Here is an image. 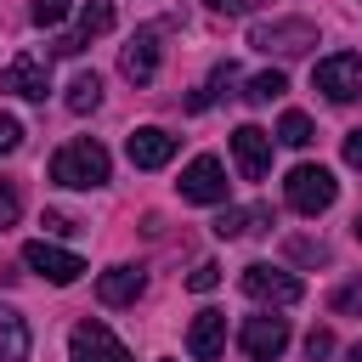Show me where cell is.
<instances>
[{
	"label": "cell",
	"instance_id": "cell-16",
	"mask_svg": "<svg viewBox=\"0 0 362 362\" xmlns=\"http://www.w3.org/2000/svg\"><path fill=\"white\" fill-rule=\"evenodd\" d=\"M260 226H272V209H266V204H249V209H221L215 238H249V232H260Z\"/></svg>",
	"mask_w": 362,
	"mask_h": 362
},
{
	"label": "cell",
	"instance_id": "cell-25",
	"mask_svg": "<svg viewBox=\"0 0 362 362\" xmlns=\"http://www.w3.org/2000/svg\"><path fill=\"white\" fill-rule=\"evenodd\" d=\"M305 356H311V362L334 356V334H328V328H311V334H305Z\"/></svg>",
	"mask_w": 362,
	"mask_h": 362
},
{
	"label": "cell",
	"instance_id": "cell-13",
	"mask_svg": "<svg viewBox=\"0 0 362 362\" xmlns=\"http://www.w3.org/2000/svg\"><path fill=\"white\" fill-rule=\"evenodd\" d=\"M119 74H124L130 85H147V79L158 74V28H141V34L124 45V57H119Z\"/></svg>",
	"mask_w": 362,
	"mask_h": 362
},
{
	"label": "cell",
	"instance_id": "cell-15",
	"mask_svg": "<svg viewBox=\"0 0 362 362\" xmlns=\"http://www.w3.org/2000/svg\"><path fill=\"white\" fill-rule=\"evenodd\" d=\"M141 288H147V277H141L136 266H107V272L96 277V300H102V305H130Z\"/></svg>",
	"mask_w": 362,
	"mask_h": 362
},
{
	"label": "cell",
	"instance_id": "cell-18",
	"mask_svg": "<svg viewBox=\"0 0 362 362\" xmlns=\"http://www.w3.org/2000/svg\"><path fill=\"white\" fill-rule=\"evenodd\" d=\"M107 28H113V6H107V0H85V6H79V40L107 34Z\"/></svg>",
	"mask_w": 362,
	"mask_h": 362
},
{
	"label": "cell",
	"instance_id": "cell-1",
	"mask_svg": "<svg viewBox=\"0 0 362 362\" xmlns=\"http://www.w3.org/2000/svg\"><path fill=\"white\" fill-rule=\"evenodd\" d=\"M107 175H113V158H107V147L90 141V136L57 147V158H51V181H57V187H79V192H90V187H107Z\"/></svg>",
	"mask_w": 362,
	"mask_h": 362
},
{
	"label": "cell",
	"instance_id": "cell-8",
	"mask_svg": "<svg viewBox=\"0 0 362 362\" xmlns=\"http://www.w3.org/2000/svg\"><path fill=\"white\" fill-rule=\"evenodd\" d=\"M238 345H243L249 362H277V356L288 351V322H283V317H243Z\"/></svg>",
	"mask_w": 362,
	"mask_h": 362
},
{
	"label": "cell",
	"instance_id": "cell-21",
	"mask_svg": "<svg viewBox=\"0 0 362 362\" xmlns=\"http://www.w3.org/2000/svg\"><path fill=\"white\" fill-rule=\"evenodd\" d=\"M283 90H288L283 68H266V74H255V79H249V90H243V96H249V102H277Z\"/></svg>",
	"mask_w": 362,
	"mask_h": 362
},
{
	"label": "cell",
	"instance_id": "cell-12",
	"mask_svg": "<svg viewBox=\"0 0 362 362\" xmlns=\"http://www.w3.org/2000/svg\"><path fill=\"white\" fill-rule=\"evenodd\" d=\"M0 90H11V96H28V102H45V90H51V74H45V62H40V57H11V62L0 68Z\"/></svg>",
	"mask_w": 362,
	"mask_h": 362
},
{
	"label": "cell",
	"instance_id": "cell-19",
	"mask_svg": "<svg viewBox=\"0 0 362 362\" xmlns=\"http://www.w3.org/2000/svg\"><path fill=\"white\" fill-rule=\"evenodd\" d=\"M96 102H102V79H96V74H74V85H68V107H74V113H90Z\"/></svg>",
	"mask_w": 362,
	"mask_h": 362
},
{
	"label": "cell",
	"instance_id": "cell-31",
	"mask_svg": "<svg viewBox=\"0 0 362 362\" xmlns=\"http://www.w3.org/2000/svg\"><path fill=\"white\" fill-rule=\"evenodd\" d=\"M345 164H351V170H362V130H351V136H345Z\"/></svg>",
	"mask_w": 362,
	"mask_h": 362
},
{
	"label": "cell",
	"instance_id": "cell-27",
	"mask_svg": "<svg viewBox=\"0 0 362 362\" xmlns=\"http://www.w3.org/2000/svg\"><path fill=\"white\" fill-rule=\"evenodd\" d=\"M288 255H294V260H317V266L328 260V249H322V243H305V238H294V243H288Z\"/></svg>",
	"mask_w": 362,
	"mask_h": 362
},
{
	"label": "cell",
	"instance_id": "cell-26",
	"mask_svg": "<svg viewBox=\"0 0 362 362\" xmlns=\"http://www.w3.org/2000/svg\"><path fill=\"white\" fill-rule=\"evenodd\" d=\"M17 147H23V124H17L11 113H0V158H6V153H17Z\"/></svg>",
	"mask_w": 362,
	"mask_h": 362
},
{
	"label": "cell",
	"instance_id": "cell-22",
	"mask_svg": "<svg viewBox=\"0 0 362 362\" xmlns=\"http://www.w3.org/2000/svg\"><path fill=\"white\" fill-rule=\"evenodd\" d=\"M28 17H34L40 28H57V23L68 17V0H34V6H28Z\"/></svg>",
	"mask_w": 362,
	"mask_h": 362
},
{
	"label": "cell",
	"instance_id": "cell-24",
	"mask_svg": "<svg viewBox=\"0 0 362 362\" xmlns=\"http://www.w3.org/2000/svg\"><path fill=\"white\" fill-rule=\"evenodd\" d=\"M215 283H221V266H215V260H204V266H192V277H187V288H192V294H209Z\"/></svg>",
	"mask_w": 362,
	"mask_h": 362
},
{
	"label": "cell",
	"instance_id": "cell-23",
	"mask_svg": "<svg viewBox=\"0 0 362 362\" xmlns=\"http://www.w3.org/2000/svg\"><path fill=\"white\" fill-rule=\"evenodd\" d=\"M17 215H23V192H17V181H0V232H6Z\"/></svg>",
	"mask_w": 362,
	"mask_h": 362
},
{
	"label": "cell",
	"instance_id": "cell-2",
	"mask_svg": "<svg viewBox=\"0 0 362 362\" xmlns=\"http://www.w3.org/2000/svg\"><path fill=\"white\" fill-rule=\"evenodd\" d=\"M283 198H288V209H300V215H322V209L339 198V181H334V170H322V164H294L288 181H283Z\"/></svg>",
	"mask_w": 362,
	"mask_h": 362
},
{
	"label": "cell",
	"instance_id": "cell-4",
	"mask_svg": "<svg viewBox=\"0 0 362 362\" xmlns=\"http://www.w3.org/2000/svg\"><path fill=\"white\" fill-rule=\"evenodd\" d=\"M249 45L255 51H277V57H300V51H311L317 45V28L305 23V17H277V23H255L249 28Z\"/></svg>",
	"mask_w": 362,
	"mask_h": 362
},
{
	"label": "cell",
	"instance_id": "cell-29",
	"mask_svg": "<svg viewBox=\"0 0 362 362\" xmlns=\"http://www.w3.org/2000/svg\"><path fill=\"white\" fill-rule=\"evenodd\" d=\"M45 232H79V221L62 215V209H45Z\"/></svg>",
	"mask_w": 362,
	"mask_h": 362
},
{
	"label": "cell",
	"instance_id": "cell-5",
	"mask_svg": "<svg viewBox=\"0 0 362 362\" xmlns=\"http://www.w3.org/2000/svg\"><path fill=\"white\" fill-rule=\"evenodd\" d=\"M311 85L328 96V102H356L362 96V57L356 51H334L311 68Z\"/></svg>",
	"mask_w": 362,
	"mask_h": 362
},
{
	"label": "cell",
	"instance_id": "cell-34",
	"mask_svg": "<svg viewBox=\"0 0 362 362\" xmlns=\"http://www.w3.org/2000/svg\"><path fill=\"white\" fill-rule=\"evenodd\" d=\"M351 232H356V243H362V215H356V226H351Z\"/></svg>",
	"mask_w": 362,
	"mask_h": 362
},
{
	"label": "cell",
	"instance_id": "cell-30",
	"mask_svg": "<svg viewBox=\"0 0 362 362\" xmlns=\"http://www.w3.org/2000/svg\"><path fill=\"white\" fill-rule=\"evenodd\" d=\"M51 51H57V57H79V51H85V40H79V34H57V45H51Z\"/></svg>",
	"mask_w": 362,
	"mask_h": 362
},
{
	"label": "cell",
	"instance_id": "cell-28",
	"mask_svg": "<svg viewBox=\"0 0 362 362\" xmlns=\"http://www.w3.org/2000/svg\"><path fill=\"white\" fill-rule=\"evenodd\" d=\"M334 311H362V283H345L334 294Z\"/></svg>",
	"mask_w": 362,
	"mask_h": 362
},
{
	"label": "cell",
	"instance_id": "cell-14",
	"mask_svg": "<svg viewBox=\"0 0 362 362\" xmlns=\"http://www.w3.org/2000/svg\"><path fill=\"white\" fill-rule=\"evenodd\" d=\"M187 351H192V362H215L226 351V317L221 311H198L192 328H187Z\"/></svg>",
	"mask_w": 362,
	"mask_h": 362
},
{
	"label": "cell",
	"instance_id": "cell-6",
	"mask_svg": "<svg viewBox=\"0 0 362 362\" xmlns=\"http://www.w3.org/2000/svg\"><path fill=\"white\" fill-rule=\"evenodd\" d=\"M68 356L74 362H130V345L107 328V322H79L74 334H68Z\"/></svg>",
	"mask_w": 362,
	"mask_h": 362
},
{
	"label": "cell",
	"instance_id": "cell-3",
	"mask_svg": "<svg viewBox=\"0 0 362 362\" xmlns=\"http://www.w3.org/2000/svg\"><path fill=\"white\" fill-rule=\"evenodd\" d=\"M238 288L249 294V300H260V305H300V294H305V283L294 277V272H283V266H243V277H238Z\"/></svg>",
	"mask_w": 362,
	"mask_h": 362
},
{
	"label": "cell",
	"instance_id": "cell-10",
	"mask_svg": "<svg viewBox=\"0 0 362 362\" xmlns=\"http://www.w3.org/2000/svg\"><path fill=\"white\" fill-rule=\"evenodd\" d=\"M232 158H238L243 181H260V175L272 170V136H266L260 124H238V130H232Z\"/></svg>",
	"mask_w": 362,
	"mask_h": 362
},
{
	"label": "cell",
	"instance_id": "cell-7",
	"mask_svg": "<svg viewBox=\"0 0 362 362\" xmlns=\"http://www.w3.org/2000/svg\"><path fill=\"white\" fill-rule=\"evenodd\" d=\"M23 266H28V272H40V277H45V283H57V288L79 283V272H85V260H79L74 249H57V243H45V238L23 243Z\"/></svg>",
	"mask_w": 362,
	"mask_h": 362
},
{
	"label": "cell",
	"instance_id": "cell-9",
	"mask_svg": "<svg viewBox=\"0 0 362 362\" xmlns=\"http://www.w3.org/2000/svg\"><path fill=\"white\" fill-rule=\"evenodd\" d=\"M181 198L187 204H226V170H221L215 153H198L181 170Z\"/></svg>",
	"mask_w": 362,
	"mask_h": 362
},
{
	"label": "cell",
	"instance_id": "cell-11",
	"mask_svg": "<svg viewBox=\"0 0 362 362\" xmlns=\"http://www.w3.org/2000/svg\"><path fill=\"white\" fill-rule=\"evenodd\" d=\"M124 153H130V164H136V170H164V164L175 158V136H170V130H158V124H141V130H130Z\"/></svg>",
	"mask_w": 362,
	"mask_h": 362
},
{
	"label": "cell",
	"instance_id": "cell-32",
	"mask_svg": "<svg viewBox=\"0 0 362 362\" xmlns=\"http://www.w3.org/2000/svg\"><path fill=\"white\" fill-rule=\"evenodd\" d=\"M209 11H226V17H243V11H255V0H209Z\"/></svg>",
	"mask_w": 362,
	"mask_h": 362
},
{
	"label": "cell",
	"instance_id": "cell-17",
	"mask_svg": "<svg viewBox=\"0 0 362 362\" xmlns=\"http://www.w3.org/2000/svg\"><path fill=\"white\" fill-rule=\"evenodd\" d=\"M23 356H28V322L11 305H0V362H23Z\"/></svg>",
	"mask_w": 362,
	"mask_h": 362
},
{
	"label": "cell",
	"instance_id": "cell-20",
	"mask_svg": "<svg viewBox=\"0 0 362 362\" xmlns=\"http://www.w3.org/2000/svg\"><path fill=\"white\" fill-rule=\"evenodd\" d=\"M277 141H288V147H311V141H317V130H311V119H305V113H294V107H288V113L277 119Z\"/></svg>",
	"mask_w": 362,
	"mask_h": 362
},
{
	"label": "cell",
	"instance_id": "cell-33",
	"mask_svg": "<svg viewBox=\"0 0 362 362\" xmlns=\"http://www.w3.org/2000/svg\"><path fill=\"white\" fill-rule=\"evenodd\" d=\"M345 362H362V345H351V351H345Z\"/></svg>",
	"mask_w": 362,
	"mask_h": 362
}]
</instances>
